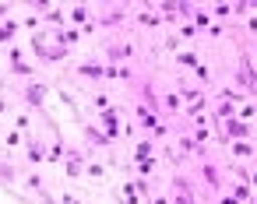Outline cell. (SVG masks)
Wrapping results in <instances>:
<instances>
[{"mask_svg": "<svg viewBox=\"0 0 257 204\" xmlns=\"http://www.w3.org/2000/svg\"><path fill=\"white\" fill-rule=\"evenodd\" d=\"M25 99H29V106H43V99H46V88L32 81V85L25 88Z\"/></svg>", "mask_w": 257, "mask_h": 204, "instance_id": "6da1fadb", "label": "cell"}, {"mask_svg": "<svg viewBox=\"0 0 257 204\" xmlns=\"http://www.w3.org/2000/svg\"><path fill=\"white\" fill-rule=\"evenodd\" d=\"M15 32H18V22H15V18H8L4 25H0V43H11V39H15Z\"/></svg>", "mask_w": 257, "mask_h": 204, "instance_id": "7a4b0ae2", "label": "cell"}, {"mask_svg": "<svg viewBox=\"0 0 257 204\" xmlns=\"http://www.w3.org/2000/svg\"><path fill=\"white\" fill-rule=\"evenodd\" d=\"M81 172V151H71L67 155V176H78Z\"/></svg>", "mask_w": 257, "mask_h": 204, "instance_id": "3957f363", "label": "cell"}, {"mask_svg": "<svg viewBox=\"0 0 257 204\" xmlns=\"http://www.w3.org/2000/svg\"><path fill=\"white\" fill-rule=\"evenodd\" d=\"M15 179H18L15 165H8V162H0V183H15Z\"/></svg>", "mask_w": 257, "mask_h": 204, "instance_id": "277c9868", "label": "cell"}, {"mask_svg": "<svg viewBox=\"0 0 257 204\" xmlns=\"http://www.w3.org/2000/svg\"><path fill=\"white\" fill-rule=\"evenodd\" d=\"M29 158H32V162H43V158H46V148H43L39 141H32V144H29Z\"/></svg>", "mask_w": 257, "mask_h": 204, "instance_id": "5b68a950", "label": "cell"}, {"mask_svg": "<svg viewBox=\"0 0 257 204\" xmlns=\"http://www.w3.org/2000/svg\"><path fill=\"white\" fill-rule=\"evenodd\" d=\"M78 71H81L85 78H99V74H102V67H95V64H85V67H78Z\"/></svg>", "mask_w": 257, "mask_h": 204, "instance_id": "8992f818", "label": "cell"}, {"mask_svg": "<svg viewBox=\"0 0 257 204\" xmlns=\"http://www.w3.org/2000/svg\"><path fill=\"white\" fill-rule=\"evenodd\" d=\"M71 18H74V22H85V18H88V11H85V8H74V11H71Z\"/></svg>", "mask_w": 257, "mask_h": 204, "instance_id": "52a82bcc", "label": "cell"}, {"mask_svg": "<svg viewBox=\"0 0 257 204\" xmlns=\"http://www.w3.org/2000/svg\"><path fill=\"white\" fill-rule=\"evenodd\" d=\"M8 144H11V148H18V144H22V134H18V130H11V134H8Z\"/></svg>", "mask_w": 257, "mask_h": 204, "instance_id": "ba28073f", "label": "cell"}, {"mask_svg": "<svg viewBox=\"0 0 257 204\" xmlns=\"http://www.w3.org/2000/svg\"><path fill=\"white\" fill-rule=\"evenodd\" d=\"M8 109H11V102H8V99H0V116H4Z\"/></svg>", "mask_w": 257, "mask_h": 204, "instance_id": "9c48e42d", "label": "cell"}]
</instances>
